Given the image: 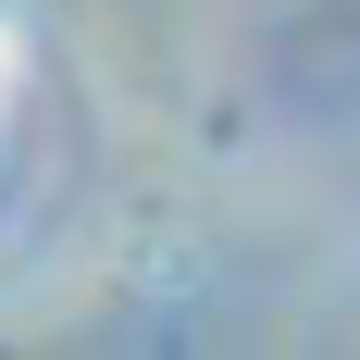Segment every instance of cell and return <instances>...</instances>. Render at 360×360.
Here are the masks:
<instances>
[]
</instances>
